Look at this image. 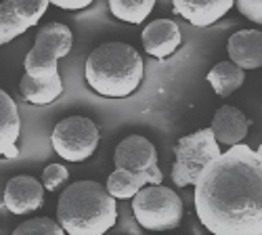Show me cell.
<instances>
[{
    "label": "cell",
    "instance_id": "obj_1",
    "mask_svg": "<svg viewBox=\"0 0 262 235\" xmlns=\"http://www.w3.org/2000/svg\"><path fill=\"white\" fill-rule=\"evenodd\" d=\"M195 212L214 235H262V154L244 143L214 158L195 183Z\"/></svg>",
    "mask_w": 262,
    "mask_h": 235
},
{
    "label": "cell",
    "instance_id": "obj_2",
    "mask_svg": "<svg viewBox=\"0 0 262 235\" xmlns=\"http://www.w3.org/2000/svg\"><path fill=\"white\" fill-rule=\"evenodd\" d=\"M57 221L70 235H103L118 221V204L97 181H78L61 191Z\"/></svg>",
    "mask_w": 262,
    "mask_h": 235
},
{
    "label": "cell",
    "instance_id": "obj_3",
    "mask_svg": "<svg viewBox=\"0 0 262 235\" xmlns=\"http://www.w3.org/2000/svg\"><path fill=\"white\" fill-rule=\"evenodd\" d=\"M145 76L141 53L126 42H105L86 59V84L101 97L124 99L137 93Z\"/></svg>",
    "mask_w": 262,
    "mask_h": 235
},
{
    "label": "cell",
    "instance_id": "obj_4",
    "mask_svg": "<svg viewBox=\"0 0 262 235\" xmlns=\"http://www.w3.org/2000/svg\"><path fill=\"white\" fill-rule=\"evenodd\" d=\"M133 215L147 231L177 229L183 221V202L177 191L162 183H149L133 198Z\"/></svg>",
    "mask_w": 262,
    "mask_h": 235
},
{
    "label": "cell",
    "instance_id": "obj_5",
    "mask_svg": "<svg viewBox=\"0 0 262 235\" xmlns=\"http://www.w3.org/2000/svg\"><path fill=\"white\" fill-rule=\"evenodd\" d=\"M74 45V34L65 24H47L36 34L32 51L24 59V70L36 80H51L59 76L57 61L68 57Z\"/></svg>",
    "mask_w": 262,
    "mask_h": 235
},
{
    "label": "cell",
    "instance_id": "obj_6",
    "mask_svg": "<svg viewBox=\"0 0 262 235\" xmlns=\"http://www.w3.org/2000/svg\"><path fill=\"white\" fill-rule=\"evenodd\" d=\"M221 154V143L216 141L212 128H202L198 133L183 137L174 147L177 160L172 166V183L177 187L195 185L202 170Z\"/></svg>",
    "mask_w": 262,
    "mask_h": 235
},
{
    "label": "cell",
    "instance_id": "obj_7",
    "mask_svg": "<svg viewBox=\"0 0 262 235\" xmlns=\"http://www.w3.org/2000/svg\"><path fill=\"white\" fill-rule=\"evenodd\" d=\"M99 128L91 118L72 116L57 122L51 135L55 154L68 162L89 160L99 147Z\"/></svg>",
    "mask_w": 262,
    "mask_h": 235
},
{
    "label": "cell",
    "instance_id": "obj_8",
    "mask_svg": "<svg viewBox=\"0 0 262 235\" xmlns=\"http://www.w3.org/2000/svg\"><path fill=\"white\" fill-rule=\"evenodd\" d=\"M116 168H124L128 173L139 175L147 185L162 183V170L158 166V152L154 143L141 135H130L122 139L114 154Z\"/></svg>",
    "mask_w": 262,
    "mask_h": 235
},
{
    "label": "cell",
    "instance_id": "obj_9",
    "mask_svg": "<svg viewBox=\"0 0 262 235\" xmlns=\"http://www.w3.org/2000/svg\"><path fill=\"white\" fill-rule=\"evenodd\" d=\"M45 204V185L38 179L19 175L5 187V206L13 215H30Z\"/></svg>",
    "mask_w": 262,
    "mask_h": 235
},
{
    "label": "cell",
    "instance_id": "obj_10",
    "mask_svg": "<svg viewBox=\"0 0 262 235\" xmlns=\"http://www.w3.org/2000/svg\"><path fill=\"white\" fill-rule=\"evenodd\" d=\"M141 38L147 55L156 59H168L181 47V28L172 19H156L145 26Z\"/></svg>",
    "mask_w": 262,
    "mask_h": 235
},
{
    "label": "cell",
    "instance_id": "obj_11",
    "mask_svg": "<svg viewBox=\"0 0 262 235\" xmlns=\"http://www.w3.org/2000/svg\"><path fill=\"white\" fill-rule=\"evenodd\" d=\"M235 7V0H172L177 15L187 19L195 28H208L223 19Z\"/></svg>",
    "mask_w": 262,
    "mask_h": 235
},
{
    "label": "cell",
    "instance_id": "obj_12",
    "mask_svg": "<svg viewBox=\"0 0 262 235\" xmlns=\"http://www.w3.org/2000/svg\"><path fill=\"white\" fill-rule=\"evenodd\" d=\"M250 126H252V120L242 110L233 108V105H223V108L216 110L210 128L218 143L225 147H233L237 143H244Z\"/></svg>",
    "mask_w": 262,
    "mask_h": 235
},
{
    "label": "cell",
    "instance_id": "obj_13",
    "mask_svg": "<svg viewBox=\"0 0 262 235\" xmlns=\"http://www.w3.org/2000/svg\"><path fill=\"white\" fill-rule=\"evenodd\" d=\"M227 51L231 61H235L242 70L262 68V32L260 30H239L229 42Z\"/></svg>",
    "mask_w": 262,
    "mask_h": 235
},
{
    "label": "cell",
    "instance_id": "obj_14",
    "mask_svg": "<svg viewBox=\"0 0 262 235\" xmlns=\"http://www.w3.org/2000/svg\"><path fill=\"white\" fill-rule=\"evenodd\" d=\"M21 133V120L17 103L9 93L0 89V158H17V139Z\"/></svg>",
    "mask_w": 262,
    "mask_h": 235
},
{
    "label": "cell",
    "instance_id": "obj_15",
    "mask_svg": "<svg viewBox=\"0 0 262 235\" xmlns=\"http://www.w3.org/2000/svg\"><path fill=\"white\" fill-rule=\"evenodd\" d=\"M63 80L61 74L51 78V80H36L28 74H24L19 82V93L28 103L36 105V108H47V105H53L61 95H63Z\"/></svg>",
    "mask_w": 262,
    "mask_h": 235
},
{
    "label": "cell",
    "instance_id": "obj_16",
    "mask_svg": "<svg viewBox=\"0 0 262 235\" xmlns=\"http://www.w3.org/2000/svg\"><path fill=\"white\" fill-rule=\"evenodd\" d=\"M206 80L218 97L233 95L246 80V70H242L235 61H221L208 72Z\"/></svg>",
    "mask_w": 262,
    "mask_h": 235
},
{
    "label": "cell",
    "instance_id": "obj_17",
    "mask_svg": "<svg viewBox=\"0 0 262 235\" xmlns=\"http://www.w3.org/2000/svg\"><path fill=\"white\" fill-rule=\"evenodd\" d=\"M156 7V0H109L112 15L124 24L139 26L151 15Z\"/></svg>",
    "mask_w": 262,
    "mask_h": 235
},
{
    "label": "cell",
    "instance_id": "obj_18",
    "mask_svg": "<svg viewBox=\"0 0 262 235\" xmlns=\"http://www.w3.org/2000/svg\"><path fill=\"white\" fill-rule=\"evenodd\" d=\"M147 183L135 175V173H128L124 168H116L112 175L107 179V191L112 194L116 200H133L139 191L145 187Z\"/></svg>",
    "mask_w": 262,
    "mask_h": 235
},
{
    "label": "cell",
    "instance_id": "obj_19",
    "mask_svg": "<svg viewBox=\"0 0 262 235\" xmlns=\"http://www.w3.org/2000/svg\"><path fill=\"white\" fill-rule=\"evenodd\" d=\"M28 28L30 26L13 11L9 3H0V47L9 45L11 40L28 32Z\"/></svg>",
    "mask_w": 262,
    "mask_h": 235
},
{
    "label": "cell",
    "instance_id": "obj_20",
    "mask_svg": "<svg viewBox=\"0 0 262 235\" xmlns=\"http://www.w3.org/2000/svg\"><path fill=\"white\" fill-rule=\"evenodd\" d=\"M9 5L30 28H34V26H38V21L45 17L51 0H11Z\"/></svg>",
    "mask_w": 262,
    "mask_h": 235
},
{
    "label": "cell",
    "instance_id": "obj_21",
    "mask_svg": "<svg viewBox=\"0 0 262 235\" xmlns=\"http://www.w3.org/2000/svg\"><path fill=\"white\" fill-rule=\"evenodd\" d=\"M65 229L59 225V221L53 219H32L21 223L15 229V235H63Z\"/></svg>",
    "mask_w": 262,
    "mask_h": 235
},
{
    "label": "cell",
    "instance_id": "obj_22",
    "mask_svg": "<svg viewBox=\"0 0 262 235\" xmlns=\"http://www.w3.org/2000/svg\"><path fill=\"white\" fill-rule=\"evenodd\" d=\"M70 179V170L63 164H49L42 170V185L47 191H57L61 185H65Z\"/></svg>",
    "mask_w": 262,
    "mask_h": 235
},
{
    "label": "cell",
    "instance_id": "obj_23",
    "mask_svg": "<svg viewBox=\"0 0 262 235\" xmlns=\"http://www.w3.org/2000/svg\"><path fill=\"white\" fill-rule=\"evenodd\" d=\"M235 7L246 19L262 26V0H235Z\"/></svg>",
    "mask_w": 262,
    "mask_h": 235
},
{
    "label": "cell",
    "instance_id": "obj_24",
    "mask_svg": "<svg viewBox=\"0 0 262 235\" xmlns=\"http://www.w3.org/2000/svg\"><path fill=\"white\" fill-rule=\"evenodd\" d=\"M95 0H51V5L65 9V11H82L86 7H91Z\"/></svg>",
    "mask_w": 262,
    "mask_h": 235
},
{
    "label": "cell",
    "instance_id": "obj_25",
    "mask_svg": "<svg viewBox=\"0 0 262 235\" xmlns=\"http://www.w3.org/2000/svg\"><path fill=\"white\" fill-rule=\"evenodd\" d=\"M258 152H260V154H262V143H260V147H258Z\"/></svg>",
    "mask_w": 262,
    "mask_h": 235
},
{
    "label": "cell",
    "instance_id": "obj_26",
    "mask_svg": "<svg viewBox=\"0 0 262 235\" xmlns=\"http://www.w3.org/2000/svg\"><path fill=\"white\" fill-rule=\"evenodd\" d=\"M3 3H11V0H3Z\"/></svg>",
    "mask_w": 262,
    "mask_h": 235
}]
</instances>
